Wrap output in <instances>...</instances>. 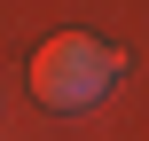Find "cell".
Listing matches in <instances>:
<instances>
[{
	"label": "cell",
	"instance_id": "1",
	"mask_svg": "<svg viewBox=\"0 0 149 141\" xmlns=\"http://www.w3.org/2000/svg\"><path fill=\"white\" fill-rule=\"evenodd\" d=\"M110 86H118V47H102L86 31H63V39H47L31 55V94L55 102V110H86Z\"/></svg>",
	"mask_w": 149,
	"mask_h": 141
}]
</instances>
